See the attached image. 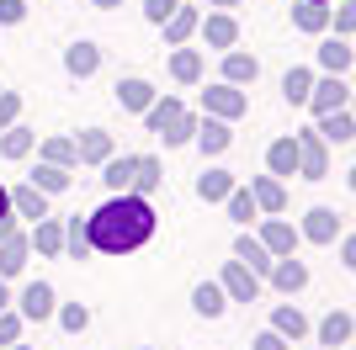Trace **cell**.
I'll return each instance as SVG.
<instances>
[{
    "label": "cell",
    "mask_w": 356,
    "mask_h": 350,
    "mask_svg": "<svg viewBox=\"0 0 356 350\" xmlns=\"http://www.w3.org/2000/svg\"><path fill=\"white\" fill-rule=\"evenodd\" d=\"M351 117H356V101H351Z\"/></svg>",
    "instance_id": "6f0895ef"
},
{
    "label": "cell",
    "mask_w": 356,
    "mask_h": 350,
    "mask_svg": "<svg viewBox=\"0 0 356 350\" xmlns=\"http://www.w3.org/2000/svg\"><path fill=\"white\" fill-rule=\"evenodd\" d=\"M74 149H80V165H96V170H102V165L118 154V138L106 128H80L74 133Z\"/></svg>",
    "instance_id": "52a82bcc"
},
{
    "label": "cell",
    "mask_w": 356,
    "mask_h": 350,
    "mask_svg": "<svg viewBox=\"0 0 356 350\" xmlns=\"http://www.w3.org/2000/svg\"><path fill=\"white\" fill-rule=\"evenodd\" d=\"M351 335H356V319L346 308H330L325 319H319V345H346Z\"/></svg>",
    "instance_id": "f1b7e54d"
},
{
    "label": "cell",
    "mask_w": 356,
    "mask_h": 350,
    "mask_svg": "<svg viewBox=\"0 0 356 350\" xmlns=\"http://www.w3.org/2000/svg\"><path fill=\"white\" fill-rule=\"evenodd\" d=\"M330 27H335V38L356 32V0H335V6H330Z\"/></svg>",
    "instance_id": "b9f144b4"
},
{
    "label": "cell",
    "mask_w": 356,
    "mask_h": 350,
    "mask_svg": "<svg viewBox=\"0 0 356 350\" xmlns=\"http://www.w3.org/2000/svg\"><path fill=\"white\" fill-rule=\"evenodd\" d=\"M154 101H160V90L149 85L144 74H128V80H118V106H122V112H138V117H144Z\"/></svg>",
    "instance_id": "4fadbf2b"
},
{
    "label": "cell",
    "mask_w": 356,
    "mask_h": 350,
    "mask_svg": "<svg viewBox=\"0 0 356 350\" xmlns=\"http://www.w3.org/2000/svg\"><path fill=\"white\" fill-rule=\"evenodd\" d=\"M16 122H22V96H16V90H0V133L16 128Z\"/></svg>",
    "instance_id": "7bdbcfd3"
},
{
    "label": "cell",
    "mask_w": 356,
    "mask_h": 350,
    "mask_svg": "<svg viewBox=\"0 0 356 350\" xmlns=\"http://www.w3.org/2000/svg\"><path fill=\"white\" fill-rule=\"evenodd\" d=\"M22 329H27V319H22L16 308H6V313H0V350L22 345Z\"/></svg>",
    "instance_id": "60d3db41"
},
{
    "label": "cell",
    "mask_w": 356,
    "mask_h": 350,
    "mask_svg": "<svg viewBox=\"0 0 356 350\" xmlns=\"http://www.w3.org/2000/svg\"><path fill=\"white\" fill-rule=\"evenodd\" d=\"M32 149H38V133H32L27 122H16V128L0 133V160H27Z\"/></svg>",
    "instance_id": "4dcf8cb0"
},
{
    "label": "cell",
    "mask_w": 356,
    "mask_h": 350,
    "mask_svg": "<svg viewBox=\"0 0 356 350\" xmlns=\"http://www.w3.org/2000/svg\"><path fill=\"white\" fill-rule=\"evenodd\" d=\"M27 22V0H0V27H22Z\"/></svg>",
    "instance_id": "f6af8a7d"
},
{
    "label": "cell",
    "mask_w": 356,
    "mask_h": 350,
    "mask_svg": "<svg viewBox=\"0 0 356 350\" xmlns=\"http://www.w3.org/2000/svg\"><path fill=\"white\" fill-rule=\"evenodd\" d=\"M16 303V292H11V281H0V313H6V308Z\"/></svg>",
    "instance_id": "681fc988"
},
{
    "label": "cell",
    "mask_w": 356,
    "mask_h": 350,
    "mask_svg": "<svg viewBox=\"0 0 356 350\" xmlns=\"http://www.w3.org/2000/svg\"><path fill=\"white\" fill-rule=\"evenodd\" d=\"M197 27H202V11H197V6H181V11L160 27L165 32V48H186L197 38Z\"/></svg>",
    "instance_id": "d6986e66"
},
{
    "label": "cell",
    "mask_w": 356,
    "mask_h": 350,
    "mask_svg": "<svg viewBox=\"0 0 356 350\" xmlns=\"http://www.w3.org/2000/svg\"><path fill=\"white\" fill-rule=\"evenodd\" d=\"M138 350H154V345H138Z\"/></svg>",
    "instance_id": "9f6ffc18"
},
{
    "label": "cell",
    "mask_w": 356,
    "mask_h": 350,
    "mask_svg": "<svg viewBox=\"0 0 356 350\" xmlns=\"http://www.w3.org/2000/svg\"><path fill=\"white\" fill-rule=\"evenodd\" d=\"M32 260V244H27V228H16L11 239H0V281H16Z\"/></svg>",
    "instance_id": "8fae6325"
},
{
    "label": "cell",
    "mask_w": 356,
    "mask_h": 350,
    "mask_svg": "<svg viewBox=\"0 0 356 350\" xmlns=\"http://www.w3.org/2000/svg\"><path fill=\"white\" fill-rule=\"evenodd\" d=\"M250 112V96H245V90L239 85H208L202 90V117H223V122H239V117Z\"/></svg>",
    "instance_id": "5b68a950"
},
{
    "label": "cell",
    "mask_w": 356,
    "mask_h": 350,
    "mask_svg": "<svg viewBox=\"0 0 356 350\" xmlns=\"http://www.w3.org/2000/svg\"><path fill=\"white\" fill-rule=\"evenodd\" d=\"M341 265H346V271H356V233H346V239H341Z\"/></svg>",
    "instance_id": "7dc6e473"
},
{
    "label": "cell",
    "mask_w": 356,
    "mask_h": 350,
    "mask_svg": "<svg viewBox=\"0 0 356 350\" xmlns=\"http://www.w3.org/2000/svg\"><path fill=\"white\" fill-rule=\"evenodd\" d=\"M298 233H303L309 244H335V239H341V212H335V207H309Z\"/></svg>",
    "instance_id": "ba28073f"
},
{
    "label": "cell",
    "mask_w": 356,
    "mask_h": 350,
    "mask_svg": "<svg viewBox=\"0 0 356 350\" xmlns=\"http://www.w3.org/2000/svg\"><path fill=\"white\" fill-rule=\"evenodd\" d=\"M266 175H277V181L298 175V138H277V144L266 149Z\"/></svg>",
    "instance_id": "4316f807"
},
{
    "label": "cell",
    "mask_w": 356,
    "mask_h": 350,
    "mask_svg": "<svg viewBox=\"0 0 356 350\" xmlns=\"http://www.w3.org/2000/svg\"><path fill=\"white\" fill-rule=\"evenodd\" d=\"M351 58H356V48L346 43V38H325V43H319V69L325 74H346Z\"/></svg>",
    "instance_id": "1f68e13d"
},
{
    "label": "cell",
    "mask_w": 356,
    "mask_h": 350,
    "mask_svg": "<svg viewBox=\"0 0 356 350\" xmlns=\"http://www.w3.org/2000/svg\"><path fill=\"white\" fill-rule=\"evenodd\" d=\"M11 212L16 218H32V223H43V218H54V212H48V197L38 186H32V181H22V186H11Z\"/></svg>",
    "instance_id": "ffe728a7"
},
{
    "label": "cell",
    "mask_w": 356,
    "mask_h": 350,
    "mask_svg": "<svg viewBox=\"0 0 356 350\" xmlns=\"http://www.w3.org/2000/svg\"><path fill=\"white\" fill-rule=\"evenodd\" d=\"M250 197H255V207L266 212V218H277L287 207V186L277 181V175H250Z\"/></svg>",
    "instance_id": "ac0fdd59"
},
{
    "label": "cell",
    "mask_w": 356,
    "mask_h": 350,
    "mask_svg": "<svg viewBox=\"0 0 356 350\" xmlns=\"http://www.w3.org/2000/svg\"><path fill=\"white\" fill-rule=\"evenodd\" d=\"M64 255H70V260H90V255H96V249H90V228H86L80 212L64 218Z\"/></svg>",
    "instance_id": "e575fe53"
},
{
    "label": "cell",
    "mask_w": 356,
    "mask_h": 350,
    "mask_svg": "<svg viewBox=\"0 0 356 350\" xmlns=\"http://www.w3.org/2000/svg\"><path fill=\"white\" fill-rule=\"evenodd\" d=\"M271 287H277V292H287V297H293V292H303V287H309V265H303V260H293V255H282V260H277V265H271Z\"/></svg>",
    "instance_id": "603a6c76"
},
{
    "label": "cell",
    "mask_w": 356,
    "mask_h": 350,
    "mask_svg": "<svg viewBox=\"0 0 356 350\" xmlns=\"http://www.w3.org/2000/svg\"><path fill=\"white\" fill-rule=\"evenodd\" d=\"M38 160L59 165V170H80V149H74V133H54L38 144Z\"/></svg>",
    "instance_id": "7402d4cb"
},
{
    "label": "cell",
    "mask_w": 356,
    "mask_h": 350,
    "mask_svg": "<svg viewBox=\"0 0 356 350\" xmlns=\"http://www.w3.org/2000/svg\"><path fill=\"white\" fill-rule=\"evenodd\" d=\"M192 144L202 149L208 160H218L223 149L234 144V133H229V122H223V117H202V122H197V138H192Z\"/></svg>",
    "instance_id": "e0dca14e"
},
{
    "label": "cell",
    "mask_w": 356,
    "mask_h": 350,
    "mask_svg": "<svg viewBox=\"0 0 356 350\" xmlns=\"http://www.w3.org/2000/svg\"><path fill=\"white\" fill-rule=\"evenodd\" d=\"M319 350H341V345H319Z\"/></svg>",
    "instance_id": "11a10c76"
},
{
    "label": "cell",
    "mask_w": 356,
    "mask_h": 350,
    "mask_svg": "<svg viewBox=\"0 0 356 350\" xmlns=\"http://www.w3.org/2000/svg\"><path fill=\"white\" fill-rule=\"evenodd\" d=\"M96 11H118V6H128V0H90Z\"/></svg>",
    "instance_id": "f907efd6"
},
{
    "label": "cell",
    "mask_w": 356,
    "mask_h": 350,
    "mask_svg": "<svg viewBox=\"0 0 356 350\" xmlns=\"http://www.w3.org/2000/svg\"><path fill=\"white\" fill-rule=\"evenodd\" d=\"M346 181H351V191H356V165H351V170H346Z\"/></svg>",
    "instance_id": "f5cc1de1"
},
{
    "label": "cell",
    "mask_w": 356,
    "mask_h": 350,
    "mask_svg": "<svg viewBox=\"0 0 356 350\" xmlns=\"http://www.w3.org/2000/svg\"><path fill=\"white\" fill-rule=\"evenodd\" d=\"M271 329H277V335H282L287 345H293V340H303V335H309V319H303V313H298L293 303H277V308H271Z\"/></svg>",
    "instance_id": "836d02e7"
},
{
    "label": "cell",
    "mask_w": 356,
    "mask_h": 350,
    "mask_svg": "<svg viewBox=\"0 0 356 350\" xmlns=\"http://www.w3.org/2000/svg\"><path fill=\"white\" fill-rule=\"evenodd\" d=\"M351 101V90H346L341 74H325V80H314V96H309V112L325 117V112H341V106Z\"/></svg>",
    "instance_id": "7c38bea8"
},
{
    "label": "cell",
    "mask_w": 356,
    "mask_h": 350,
    "mask_svg": "<svg viewBox=\"0 0 356 350\" xmlns=\"http://www.w3.org/2000/svg\"><path fill=\"white\" fill-rule=\"evenodd\" d=\"M319 138H325V144H351V138H356V117H351V106H341V112H325V117H319Z\"/></svg>",
    "instance_id": "83f0119b"
},
{
    "label": "cell",
    "mask_w": 356,
    "mask_h": 350,
    "mask_svg": "<svg viewBox=\"0 0 356 350\" xmlns=\"http://www.w3.org/2000/svg\"><path fill=\"white\" fill-rule=\"evenodd\" d=\"M0 90H6V85H0Z\"/></svg>",
    "instance_id": "91938a15"
},
{
    "label": "cell",
    "mask_w": 356,
    "mask_h": 350,
    "mask_svg": "<svg viewBox=\"0 0 356 350\" xmlns=\"http://www.w3.org/2000/svg\"><path fill=\"white\" fill-rule=\"evenodd\" d=\"M197 32H202V43H208V48H218V53H229V48L239 43V22H234L229 11L202 16V27H197Z\"/></svg>",
    "instance_id": "5bb4252c"
},
{
    "label": "cell",
    "mask_w": 356,
    "mask_h": 350,
    "mask_svg": "<svg viewBox=\"0 0 356 350\" xmlns=\"http://www.w3.org/2000/svg\"><path fill=\"white\" fill-rule=\"evenodd\" d=\"M218 287H223L229 303H255V297H261V276H255L250 265H239V260H223Z\"/></svg>",
    "instance_id": "8992f818"
},
{
    "label": "cell",
    "mask_w": 356,
    "mask_h": 350,
    "mask_svg": "<svg viewBox=\"0 0 356 350\" xmlns=\"http://www.w3.org/2000/svg\"><path fill=\"white\" fill-rule=\"evenodd\" d=\"M54 319H59L64 335H86V329H90V308H86V303H59V313H54Z\"/></svg>",
    "instance_id": "ab89813d"
},
{
    "label": "cell",
    "mask_w": 356,
    "mask_h": 350,
    "mask_svg": "<svg viewBox=\"0 0 356 350\" xmlns=\"http://www.w3.org/2000/svg\"><path fill=\"white\" fill-rule=\"evenodd\" d=\"M250 350H287V340L277 335V329H261V335L250 340Z\"/></svg>",
    "instance_id": "bcb514c9"
},
{
    "label": "cell",
    "mask_w": 356,
    "mask_h": 350,
    "mask_svg": "<svg viewBox=\"0 0 356 350\" xmlns=\"http://www.w3.org/2000/svg\"><path fill=\"white\" fill-rule=\"evenodd\" d=\"M165 186V165L154 160V154H138V170H134V197H154V191Z\"/></svg>",
    "instance_id": "d6a6232c"
},
{
    "label": "cell",
    "mask_w": 356,
    "mask_h": 350,
    "mask_svg": "<svg viewBox=\"0 0 356 350\" xmlns=\"http://www.w3.org/2000/svg\"><path fill=\"white\" fill-rule=\"evenodd\" d=\"M11 308H16L27 324H48L54 313H59V292L48 287V281H27V287L16 292V303H11Z\"/></svg>",
    "instance_id": "3957f363"
},
{
    "label": "cell",
    "mask_w": 356,
    "mask_h": 350,
    "mask_svg": "<svg viewBox=\"0 0 356 350\" xmlns=\"http://www.w3.org/2000/svg\"><path fill=\"white\" fill-rule=\"evenodd\" d=\"M319 6H330V0H319Z\"/></svg>",
    "instance_id": "680465c9"
},
{
    "label": "cell",
    "mask_w": 356,
    "mask_h": 350,
    "mask_svg": "<svg viewBox=\"0 0 356 350\" xmlns=\"http://www.w3.org/2000/svg\"><path fill=\"white\" fill-rule=\"evenodd\" d=\"M293 138H298V175L303 181H325L330 175V144L319 138V128H303Z\"/></svg>",
    "instance_id": "277c9868"
},
{
    "label": "cell",
    "mask_w": 356,
    "mask_h": 350,
    "mask_svg": "<svg viewBox=\"0 0 356 350\" xmlns=\"http://www.w3.org/2000/svg\"><path fill=\"white\" fill-rule=\"evenodd\" d=\"M27 244L43 255V260H59L64 255V218H43V223H32L27 228Z\"/></svg>",
    "instance_id": "9a60e30c"
},
{
    "label": "cell",
    "mask_w": 356,
    "mask_h": 350,
    "mask_svg": "<svg viewBox=\"0 0 356 350\" xmlns=\"http://www.w3.org/2000/svg\"><path fill=\"white\" fill-rule=\"evenodd\" d=\"M293 27L309 32V38H325V32H330V6H319V0H298V6H293Z\"/></svg>",
    "instance_id": "d4e9b609"
},
{
    "label": "cell",
    "mask_w": 356,
    "mask_h": 350,
    "mask_svg": "<svg viewBox=\"0 0 356 350\" xmlns=\"http://www.w3.org/2000/svg\"><path fill=\"white\" fill-rule=\"evenodd\" d=\"M176 11H181V0H144V22H154V27H165Z\"/></svg>",
    "instance_id": "ee69618b"
},
{
    "label": "cell",
    "mask_w": 356,
    "mask_h": 350,
    "mask_svg": "<svg viewBox=\"0 0 356 350\" xmlns=\"http://www.w3.org/2000/svg\"><path fill=\"white\" fill-rule=\"evenodd\" d=\"M208 6H223V11H229V6H245V0H208Z\"/></svg>",
    "instance_id": "816d5d0a"
},
{
    "label": "cell",
    "mask_w": 356,
    "mask_h": 350,
    "mask_svg": "<svg viewBox=\"0 0 356 350\" xmlns=\"http://www.w3.org/2000/svg\"><path fill=\"white\" fill-rule=\"evenodd\" d=\"M202 69H208V58H202V48H170V80L176 85H197L202 80Z\"/></svg>",
    "instance_id": "2e32d148"
},
{
    "label": "cell",
    "mask_w": 356,
    "mask_h": 350,
    "mask_svg": "<svg viewBox=\"0 0 356 350\" xmlns=\"http://www.w3.org/2000/svg\"><path fill=\"white\" fill-rule=\"evenodd\" d=\"M86 228H90L96 255H134V249H144L154 239V207H149V197L118 191L96 212H86Z\"/></svg>",
    "instance_id": "6da1fadb"
},
{
    "label": "cell",
    "mask_w": 356,
    "mask_h": 350,
    "mask_svg": "<svg viewBox=\"0 0 356 350\" xmlns=\"http://www.w3.org/2000/svg\"><path fill=\"white\" fill-rule=\"evenodd\" d=\"M96 69H102V48L90 43V38H74V43L64 48V74H70V80H90Z\"/></svg>",
    "instance_id": "9c48e42d"
},
{
    "label": "cell",
    "mask_w": 356,
    "mask_h": 350,
    "mask_svg": "<svg viewBox=\"0 0 356 350\" xmlns=\"http://www.w3.org/2000/svg\"><path fill=\"white\" fill-rule=\"evenodd\" d=\"M11 350H38V345H11Z\"/></svg>",
    "instance_id": "db71d44e"
},
{
    "label": "cell",
    "mask_w": 356,
    "mask_h": 350,
    "mask_svg": "<svg viewBox=\"0 0 356 350\" xmlns=\"http://www.w3.org/2000/svg\"><path fill=\"white\" fill-rule=\"evenodd\" d=\"M192 308L202 313V319H223V313H229V297H223L218 281H197L192 287Z\"/></svg>",
    "instance_id": "f546056e"
},
{
    "label": "cell",
    "mask_w": 356,
    "mask_h": 350,
    "mask_svg": "<svg viewBox=\"0 0 356 350\" xmlns=\"http://www.w3.org/2000/svg\"><path fill=\"white\" fill-rule=\"evenodd\" d=\"M0 218H16L11 212V186H0Z\"/></svg>",
    "instance_id": "c3c4849f"
},
{
    "label": "cell",
    "mask_w": 356,
    "mask_h": 350,
    "mask_svg": "<svg viewBox=\"0 0 356 350\" xmlns=\"http://www.w3.org/2000/svg\"><path fill=\"white\" fill-rule=\"evenodd\" d=\"M239 181L229 170H202L197 175V197H202V202H229V191H234Z\"/></svg>",
    "instance_id": "74e56055"
},
{
    "label": "cell",
    "mask_w": 356,
    "mask_h": 350,
    "mask_svg": "<svg viewBox=\"0 0 356 350\" xmlns=\"http://www.w3.org/2000/svg\"><path fill=\"white\" fill-rule=\"evenodd\" d=\"M255 74H261V58L255 53H239V48L223 53V85H255Z\"/></svg>",
    "instance_id": "cb8c5ba5"
},
{
    "label": "cell",
    "mask_w": 356,
    "mask_h": 350,
    "mask_svg": "<svg viewBox=\"0 0 356 350\" xmlns=\"http://www.w3.org/2000/svg\"><path fill=\"white\" fill-rule=\"evenodd\" d=\"M134 170H138V154H112V160L102 165V186L118 197V191L134 186Z\"/></svg>",
    "instance_id": "484cf974"
},
{
    "label": "cell",
    "mask_w": 356,
    "mask_h": 350,
    "mask_svg": "<svg viewBox=\"0 0 356 350\" xmlns=\"http://www.w3.org/2000/svg\"><path fill=\"white\" fill-rule=\"evenodd\" d=\"M282 96H287V106H309V96H314V69L293 64V69L282 74Z\"/></svg>",
    "instance_id": "8d00e7d4"
},
{
    "label": "cell",
    "mask_w": 356,
    "mask_h": 350,
    "mask_svg": "<svg viewBox=\"0 0 356 350\" xmlns=\"http://www.w3.org/2000/svg\"><path fill=\"white\" fill-rule=\"evenodd\" d=\"M197 122H202V117H197V112H186V106H181L176 96H160V101H154V106L144 112V128L154 133V138H160L165 149L192 144V138H197Z\"/></svg>",
    "instance_id": "7a4b0ae2"
},
{
    "label": "cell",
    "mask_w": 356,
    "mask_h": 350,
    "mask_svg": "<svg viewBox=\"0 0 356 350\" xmlns=\"http://www.w3.org/2000/svg\"><path fill=\"white\" fill-rule=\"evenodd\" d=\"M234 260H239V265H250L261 281H266V276H271V265H277V260H271V249L261 244L255 233H239V239H234Z\"/></svg>",
    "instance_id": "44dd1931"
},
{
    "label": "cell",
    "mask_w": 356,
    "mask_h": 350,
    "mask_svg": "<svg viewBox=\"0 0 356 350\" xmlns=\"http://www.w3.org/2000/svg\"><path fill=\"white\" fill-rule=\"evenodd\" d=\"M32 186L43 191V197H59V191H70V186H74V170H59V165L38 160V170H32Z\"/></svg>",
    "instance_id": "d590c367"
},
{
    "label": "cell",
    "mask_w": 356,
    "mask_h": 350,
    "mask_svg": "<svg viewBox=\"0 0 356 350\" xmlns=\"http://www.w3.org/2000/svg\"><path fill=\"white\" fill-rule=\"evenodd\" d=\"M223 207H229V218H234V223H245V228H250V223L261 218V207H255L250 186H234V191H229V202H223Z\"/></svg>",
    "instance_id": "f35d334b"
},
{
    "label": "cell",
    "mask_w": 356,
    "mask_h": 350,
    "mask_svg": "<svg viewBox=\"0 0 356 350\" xmlns=\"http://www.w3.org/2000/svg\"><path fill=\"white\" fill-rule=\"evenodd\" d=\"M255 239L271 249V260H282V255H293V249H298V239H303V233H298L287 218H261V233H255Z\"/></svg>",
    "instance_id": "30bf717a"
}]
</instances>
